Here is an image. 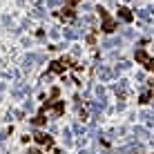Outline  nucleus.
<instances>
[{"mask_svg":"<svg viewBox=\"0 0 154 154\" xmlns=\"http://www.w3.org/2000/svg\"><path fill=\"white\" fill-rule=\"evenodd\" d=\"M96 11L100 16V20H103V23H100V31H103V34H114V31L119 29V23L109 16V11L105 7H96Z\"/></svg>","mask_w":154,"mask_h":154,"instance_id":"obj_1","label":"nucleus"},{"mask_svg":"<svg viewBox=\"0 0 154 154\" xmlns=\"http://www.w3.org/2000/svg\"><path fill=\"white\" fill-rule=\"evenodd\" d=\"M134 60L139 63V65H143L147 72H152V74H154V58H152V56H147V51L143 49V47H139V49L134 51Z\"/></svg>","mask_w":154,"mask_h":154,"instance_id":"obj_2","label":"nucleus"},{"mask_svg":"<svg viewBox=\"0 0 154 154\" xmlns=\"http://www.w3.org/2000/svg\"><path fill=\"white\" fill-rule=\"evenodd\" d=\"M31 139H34V143L40 145V147H51L54 145V139H51L47 132H36V134H31Z\"/></svg>","mask_w":154,"mask_h":154,"instance_id":"obj_3","label":"nucleus"},{"mask_svg":"<svg viewBox=\"0 0 154 154\" xmlns=\"http://www.w3.org/2000/svg\"><path fill=\"white\" fill-rule=\"evenodd\" d=\"M54 16L60 18V20H69V23H72V20L76 18V11H74V7H67V5H65V7H63L60 11H56Z\"/></svg>","mask_w":154,"mask_h":154,"instance_id":"obj_4","label":"nucleus"},{"mask_svg":"<svg viewBox=\"0 0 154 154\" xmlns=\"http://www.w3.org/2000/svg\"><path fill=\"white\" fill-rule=\"evenodd\" d=\"M49 109H51V114H54L56 119H60V116L65 114V100H54Z\"/></svg>","mask_w":154,"mask_h":154,"instance_id":"obj_5","label":"nucleus"},{"mask_svg":"<svg viewBox=\"0 0 154 154\" xmlns=\"http://www.w3.org/2000/svg\"><path fill=\"white\" fill-rule=\"evenodd\" d=\"M119 18L123 20V23H134V14L127 7H119Z\"/></svg>","mask_w":154,"mask_h":154,"instance_id":"obj_6","label":"nucleus"},{"mask_svg":"<svg viewBox=\"0 0 154 154\" xmlns=\"http://www.w3.org/2000/svg\"><path fill=\"white\" fill-rule=\"evenodd\" d=\"M152 96H154V92H152V89H147V92H143V94H141L139 103H141V105H147V103L152 100Z\"/></svg>","mask_w":154,"mask_h":154,"instance_id":"obj_7","label":"nucleus"},{"mask_svg":"<svg viewBox=\"0 0 154 154\" xmlns=\"http://www.w3.org/2000/svg\"><path fill=\"white\" fill-rule=\"evenodd\" d=\"M31 123H34L36 127H42V125L47 123V119H45V114H36L34 119H31Z\"/></svg>","mask_w":154,"mask_h":154,"instance_id":"obj_8","label":"nucleus"},{"mask_svg":"<svg viewBox=\"0 0 154 154\" xmlns=\"http://www.w3.org/2000/svg\"><path fill=\"white\" fill-rule=\"evenodd\" d=\"M58 96H60V89H58V87H51V92H49V100H56Z\"/></svg>","mask_w":154,"mask_h":154,"instance_id":"obj_9","label":"nucleus"},{"mask_svg":"<svg viewBox=\"0 0 154 154\" xmlns=\"http://www.w3.org/2000/svg\"><path fill=\"white\" fill-rule=\"evenodd\" d=\"M27 154H42V150H40V147H31Z\"/></svg>","mask_w":154,"mask_h":154,"instance_id":"obj_10","label":"nucleus"},{"mask_svg":"<svg viewBox=\"0 0 154 154\" xmlns=\"http://www.w3.org/2000/svg\"><path fill=\"white\" fill-rule=\"evenodd\" d=\"M65 5H67V7H76L78 0H65Z\"/></svg>","mask_w":154,"mask_h":154,"instance_id":"obj_11","label":"nucleus"},{"mask_svg":"<svg viewBox=\"0 0 154 154\" xmlns=\"http://www.w3.org/2000/svg\"><path fill=\"white\" fill-rule=\"evenodd\" d=\"M78 116H81L83 121H87V112H85V109H81V112H78Z\"/></svg>","mask_w":154,"mask_h":154,"instance_id":"obj_12","label":"nucleus"}]
</instances>
